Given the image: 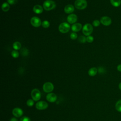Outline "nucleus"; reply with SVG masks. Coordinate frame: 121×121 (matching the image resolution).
I'll list each match as a JSON object with an SVG mask.
<instances>
[{"mask_svg": "<svg viewBox=\"0 0 121 121\" xmlns=\"http://www.w3.org/2000/svg\"><path fill=\"white\" fill-rule=\"evenodd\" d=\"M31 97L35 101H37L39 100L41 97V95L40 91L36 88L33 89L31 93Z\"/></svg>", "mask_w": 121, "mask_h": 121, "instance_id": "nucleus-5", "label": "nucleus"}, {"mask_svg": "<svg viewBox=\"0 0 121 121\" xmlns=\"http://www.w3.org/2000/svg\"><path fill=\"white\" fill-rule=\"evenodd\" d=\"M70 28V25L67 22H63L61 23L59 26V30L61 33H67Z\"/></svg>", "mask_w": 121, "mask_h": 121, "instance_id": "nucleus-4", "label": "nucleus"}, {"mask_svg": "<svg viewBox=\"0 0 121 121\" xmlns=\"http://www.w3.org/2000/svg\"><path fill=\"white\" fill-rule=\"evenodd\" d=\"M43 88L44 92L50 93L53 91L54 89V86L51 82H47L43 84Z\"/></svg>", "mask_w": 121, "mask_h": 121, "instance_id": "nucleus-6", "label": "nucleus"}, {"mask_svg": "<svg viewBox=\"0 0 121 121\" xmlns=\"http://www.w3.org/2000/svg\"><path fill=\"white\" fill-rule=\"evenodd\" d=\"M100 22L97 19L94 20V21L93 22V25L95 27L99 26L100 25Z\"/></svg>", "mask_w": 121, "mask_h": 121, "instance_id": "nucleus-28", "label": "nucleus"}, {"mask_svg": "<svg viewBox=\"0 0 121 121\" xmlns=\"http://www.w3.org/2000/svg\"><path fill=\"white\" fill-rule=\"evenodd\" d=\"M70 38L71 39L75 40V39H77V38L78 37V35H77V34L75 32H73V33L70 34Z\"/></svg>", "mask_w": 121, "mask_h": 121, "instance_id": "nucleus-27", "label": "nucleus"}, {"mask_svg": "<svg viewBox=\"0 0 121 121\" xmlns=\"http://www.w3.org/2000/svg\"><path fill=\"white\" fill-rule=\"evenodd\" d=\"M110 2L113 6L115 7H118L121 4V0H110Z\"/></svg>", "mask_w": 121, "mask_h": 121, "instance_id": "nucleus-18", "label": "nucleus"}, {"mask_svg": "<svg viewBox=\"0 0 121 121\" xmlns=\"http://www.w3.org/2000/svg\"><path fill=\"white\" fill-rule=\"evenodd\" d=\"M117 70H118L119 71L121 72V64L118 65V66H117Z\"/></svg>", "mask_w": 121, "mask_h": 121, "instance_id": "nucleus-32", "label": "nucleus"}, {"mask_svg": "<svg viewBox=\"0 0 121 121\" xmlns=\"http://www.w3.org/2000/svg\"><path fill=\"white\" fill-rule=\"evenodd\" d=\"M21 53L23 56H26L28 55L29 52L27 49H26V48H23L21 50Z\"/></svg>", "mask_w": 121, "mask_h": 121, "instance_id": "nucleus-21", "label": "nucleus"}, {"mask_svg": "<svg viewBox=\"0 0 121 121\" xmlns=\"http://www.w3.org/2000/svg\"><path fill=\"white\" fill-rule=\"evenodd\" d=\"M64 10L66 13L70 14L72 13L74 11V7L72 5L68 4L65 6Z\"/></svg>", "mask_w": 121, "mask_h": 121, "instance_id": "nucleus-13", "label": "nucleus"}, {"mask_svg": "<svg viewBox=\"0 0 121 121\" xmlns=\"http://www.w3.org/2000/svg\"><path fill=\"white\" fill-rule=\"evenodd\" d=\"M48 104L45 101H39L35 105V107L37 109L39 110H42L46 109L48 107Z\"/></svg>", "mask_w": 121, "mask_h": 121, "instance_id": "nucleus-8", "label": "nucleus"}, {"mask_svg": "<svg viewBox=\"0 0 121 121\" xmlns=\"http://www.w3.org/2000/svg\"><path fill=\"white\" fill-rule=\"evenodd\" d=\"M78 41L80 43H85L86 41V37L85 36L81 35L78 38Z\"/></svg>", "mask_w": 121, "mask_h": 121, "instance_id": "nucleus-23", "label": "nucleus"}, {"mask_svg": "<svg viewBox=\"0 0 121 121\" xmlns=\"http://www.w3.org/2000/svg\"><path fill=\"white\" fill-rule=\"evenodd\" d=\"M78 19L77 16L74 14H71L69 15L67 18V21L69 24H74L75 23Z\"/></svg>", "mask_w": 121, "mask_h": 121, "instance_id": "nucleus-12", "label": "nucleus"}, {"mask_svg": "<svg viewBox=\"0 0 121 121\" xmlns=\"http://www.w3.org/2000/svg\"><path fill=\"white\" fill-rule=\"evenodd\" d=\"M9 8L10 6L9 5V4L7 2H4L1 5L2 10L4 12L8 11L9 9Z\"/></svg>", "mask_w": 121, "mask_h": 121, "instance_id": "nucleus-17", "label": "nucleus"}, {"mask_svg": "<svg viewBox=\"0 0 121 121\" xmlns=\"http://www.w3.org/2000/svg\"><path fill=\"white\" fill-rule=\"evenodd\" d=\"M9 121H18L17 120V118H16L15 117H12L10 119Z\"/></svg>", "mask_w": 121, "mask_h": 121, "instance_id": "nucleus-33", "label": "nucleus"}, {"mask_svg": "<svg viewBox=\"0 0 121 121\" xmlns=\"http://www.w3.org/2000/svg\"><path fill=\"white\" fill-rule=\"evenodd\" d=\"M12 114L16 117H20L23 115V111L20 108H15L12 110Z\"/></svg>", "mask_w": 121, "mask_h": 121, "instance_id": "nucleus-10", "label": "nucleus"}, {"mask_svg": "<svg viewBox=\"0 0 121 121\" xmlns=\"http://www.w3.org/2000/svg\"><path fill=\"white\" fill-rule=\"evenodd\" d=\"M33 11L36 14H41L43 11V8L40 5H35L33 7Z\"/></svg>", "mask_w": 121, "mask_h": 121, "instance_id": "nucleus-15", "label": "nucleus"}, {"mask_svg": "<svg viewBox=\"0 0 121 121\" xmlns=\"http://www.w3.org/2000/svg\"><path fill=\"white\" fill-rule=\"evenodd\" d=\"M75 7L78 9H84L87 7V3L86 0H76L74 3Z\"/></svg>", "mask_w": 121, "mask_h": 121, "instance_id": "nucleus-2", "label": "nucleus"}, {"mask_svg": "<svg viewBox=\"0 0 121 121\" xmlns=\"http://www.w3.org/2000/svg\"><path fill=\"white\" fill-rule=\"evenodd\" d=\"M97 71H98V69L96 68L93 67L90 68L89 69L88 71V73L90 76L93 77V76H95L97 74Z\"/></svg>", "mask_w": 121, "mask_h": 121, "instance_id": "nucleus-16", "label": "nucleus"}, {"mask_svg": "<svg viewBox=\"0 0 121 121\" xmlns=\"http://www.w3.org/2000/svg\"><path fill=\"white\" fill-rule=\"evenodd\" d=\"M42 26L44 28H48L50 26V23L47 20H44L42 23Z\"/></svg>", "mask_w": 121, "mask_h": 121, "instance_id": "nucleus-22", "label": "nucleus"}, {"mask_svg": "<svg viewBox=\"0 0 121 121\" xmlns=\"http://www.w3.org/2000/svg\"><path fill=\"white\" fill-rule=\"evenodd\" d=\"M119 88L121 90V82L120 83V84H119Z\"/></svg>", "mask_w": 121, "mask_h": 121, "instance_id": "nucleus-34", "label": "nucleus"}, {"mask_svg": "<svg viewBox=\"0 0 121 121\" xmlns=\"http://www.w3.org/2000/svg\"><path fill=\"white\" fill-rule=\"evenodd\" d=\"M56 6V3L52 0H47L43 4V9L47 11L51 10L55 8Z\"/></svg>", "mask_w": 121, "mask_h": 121, "instance_id": "nucleus-1", "label": "nucleus"}, {"mask_svg": "<svg viewBox=\"0 0 121 121\" xmlns=\"http://www.w3.org/2000/svg\"><path fill=\"white\" fill-rule=\"evenodd\" d=\"M46 98L48 102L53 103L57 100V95L53 93H50L47 95Z\"/></svg>", "mask_w": 121, "mask_h": 121, "instance_id": "nucleus-11", "label": "nucleus"}, {"mask_svg": "<svg viewBox=\"0 0 121 121\" xmlns=\"http://www.w3.org/2000/svg\"><path fill=\"white\" fill-rule=\"evenodd\" d=\"M20 121H31V120L30 119V118L29 117L24 116V117H22L20 119Z\"/></svg>", "mask_w": 121, "mask_h": 121, "instance_id": "nucleus-29", "label": "nucleus"}, {"mask_svg": "<svg viewBox=\"0 0 121 121\" xmlns=\"http://www.w3.org/2000/svg\"><path fill=\"white\" fill-rule=\"evenodd\" d=\"M17 1V0H7V2L9 4H15Z\"/></svg>", "mask_w": 121, "mask_h": 121, "instance_id": "nucleus-30", "label": "nucleus"}, {"mask_svg": "<svg viewBox=\"0 0 121 121\" xmlns=\"http://www.w3.org/2000/svg\"><path fill=\"white\" fill-rule=\"evenodd\" d=\"M34 100H32V99H28L27 102H26V104L28 106H29V107H31L34 104Z\"/></svg>", "mask_w": 121, "mask_h": 121, "instance_id": "nucleus-25", "label": "nucleus"}, {"mask_svg": "<svg viewBox=\"0 0 121 121\" xmlns=\"http://www.w3.org/2000/svg\"><path fill=\"white\" fill-rule=\"evenodd\" d=\"M93 30V28L92 26L88 23L86 24L82 28V32L85 35L89 36L90 35Z\"/></svg>", "mask_w": 121, "mask_h": 121, "instance_id": "nucleus-3", "label": "nucleus"}, {"mask_svg": "<svg viewBox=\"0 0 121 121\" xmlns=\"http://www.w3.org/2000/svg\"><path fill=\"white\" fill-rule=\"evenodd\" d=\"M82 27V25L80 23H75L71 26V30L74 32H77L80 30Z\"/></svg>", "mask_w": 121, "mask_h": 121, "instance_id": "nucleus-14", "label": "nucleus"}, {"mask_svg": "<svg viewBox=\"0 0 121 121\" xmlns=\"http://www.w3.org/2000/svg\"><path fill=\"white\" fill-rule=\"evenodd\" d=\"M115 108L118 112H121V99L118 100L115 104Z\"/></svg>", "mask_w": 121, "mask_h": 121, "instance_id": "nucleus-20", "label": "nucleus"}, {"mask_svg": "<svg viewBox=\"0 0 121 121\" xmlns=\"http://www.w3.org/2000/svg\"><path fill=\"white\" fill-rule=\"evenodd\" d=\"M86 40L88 43H91L93 42V41H94V37L92 36L89 35L86 37Z\"/></svg>", "mask_w": 121, "mask_h": 121, "instance_id": "nucleus-26", "label": "nucleus"}, {"mask_svg": "<svg viewBox=\"0 0 121 121\" xmlns=\"http://www.w3.org/2000/svg\"><path fill=\"white\" fill-rule=\"evenodd\" d=\"M98 71L99 72V73H103L104 72L105 70L103 68V67H99L98 69Z\"/></svg>", "mask_w": 121, "mask_h": 121, "instance_id": "nucleus-31", "label": "nucleus"}, {"mask_svg": "<svg viewBox=\"0 0 121 121\" xmlns=\"http://www.w3.org/2000/svg\"><path fill=\"white\" fill-rule=\"evenodd\" d=\"M13 47L15 50H17L21 48V44L19 42H15L13 44Z\"/></svg>", "mask_w": 121, "mask_h": 121, "instance_id": "nucleus-19", "label": "nucleus"}, {"mask_svg": "<svg viewBox=\"0 0 121 121\" xmlns=\"http://www.w3.org/2000/svg\"><path fill=\"white\" fill-rule=\"evenodd\" d=\"M100 22L104 26H108L111 24L112 20L109 17L103 16L100 19Z\"/></svg>", "mask_w": 121, "mask_h": 121, "instance_id": "nucleus-9", "label": "nucleus"}, {"mask_svg": "<svg viewBox=\"0 0 121 121\" xmlns=\"http://www.w3.org/2000/svg\"><path fill=\"white\" fill-rule=\"evenodd\" d=\"M11 56L15 58H17L19 56V52L17 50H13L11 52Z\"/></svg>", "mask_w": 121, "mask_h": 121, "instance_id": "nucleus-24", "label": "nucleus"}, {"mask_svg": "<svg viewBox=\"0 0 121 121\" xmlns=\"http://www.w3.org/2000/svg\"><path fill=\"white\" fill-rule=\"evenodd\" d=\"M30 23L33 26L37 27L41 25L42 22L39 17H33L31 18Z\"/></svg>", "mask_w": 121, "mask_h": 121, "instance_id": "nucleus-7", "label": "nucleus"}]
</instances>
